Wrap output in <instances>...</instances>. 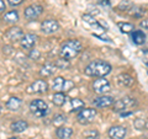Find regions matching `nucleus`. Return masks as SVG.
<instances>
[{"label":"nucleus","instance_id":"obj_24","mask_svg":"<svg viewBox=\"0 0 148 139\" xmlns=\"http://www.w3.org/2000/svg\"><path fill=\"white\" fill-rule=\"evenodd\" d=\"M117 26L122 33H131V32L135 30V26L132 24H130V22H119Z\"/></svg>","mask_w":148,"mask_h":139},{"label":"nucleus","instance_id":"obj_23","mask_svg":"<svg viewBox=\"0 0 148 139\" xmlns=\"http://www.w3.org/2000/svg\"><path fill=\"white\" fill-rule=\"evenodd\" d=\"M66 101H67V96H66V94H63V92H56L52 97V102L56 106H58V107L63 106L66 104Z\"/></svg>","mask_w":148,"mask_h":139},{"label":"nucleus","instance_id":"obj_30","mask_svg":"<svg viewBox=\"0 0 148 139\" xmlns=\"http://www.w3.org/2000/svg\"><path fill=\"white\" fill-rule=\"evenodd\" d=\"M146 121L145 119H142V118H137L135 123H133V126H135L136 129H138V131H142V129H145L146 128Z\"/></svg>","mask_w":148,"mask_h":139},{"label":"nucleus","instance_id":"obj_1","mask_svg":"<svg viewBox=\"0 0 148 139\" xmlns=\"http://www.w3.org/2000/svg\"><path fill=\"white\" fill-rule=\"evenodd\" d=\"M112 70V67L111 64H109L105 61H94L89 63L84 69V73L88 76H92V78H105L108 74L111 73Z\"/></svg>","mask_w":148,"mask_h":139},{"label":"nucleus","instance_id":"obj_6","mask_svg":"<svg viewBox=\"0 0 148 139\" xmlns=\"http://www.w3.org/2000/svg\"><path fill=\"white\" fill-rule=\"evenodd\" d=\"M96 117V110L94 108H83L79 111V113L77 116V121L80 124H89L94 121Z\"/></svg>","mask_w":148,"mask_h":139},{"label":"nucleus","instance_id":"obj_39","mask_svg":"<svg viewBox=\"0 0 148 139\" xmlns=\"http://www.w3.org/2000/svg\"><path fill=\"white\" fill-rule=\"evenodd\" d=\"M8 139H20V138H17V137H10V138H8Z\"/></svg>","mask_w":148,"mask_h":139},{"label":"nucleus","instance_id":"obj_7","mask_svg":"<svg viewBox=\"0 0 148 139\" xmlns=\"http://www.w3.org/2000/svg\"><path fill=\"white\" fill-rule=\"evenodd\" d=\"M26 91L27 94H45L48 91V84L46 80L40 79V80H36L27 86Z\"/></svg>","mask_w":148,"mask_h":139},{"label":"nucleus","instance_id":"obj_34","mask_svg":"<svg viewBox=\"0 0 148 139\" xmlns=\"http://www.w3.org/2000/svg\"><path fill=\"white\" fill-rule=\"evenodd\" d=\"M95 37H98V38H100V40H103V41H105V42H109V43H111L112 41H111V38L110 37H108V36H105V35H94Z\"/></svg>","mask_w":148,"mask_h":139},{"label":"nucleus","instance_id":"obj_15","mask_svg":"<svg viewBox=\"0 0 148 139\" xmlns=\"http://www.w3.org/2000/svg\"><path fill=\"white\" fill-rule=\"evenodd\" d=\"M116 80L117 82L121 86H125V87H130L133 85V82H135V80H133V78L130 75V74L127 73H121L119 74V75L116 76Z\"/></svg>","mask_w":148,"mask_h":139},{"label":"nucleus","instance_id":"obj_41","mask_svg":"<svg viewBox=\"0 0 148 139\" xmlns=\"http://www.w3.org/2000/svg\"><path fill=\"white\" fill-rule=\"evenodd\" d=\"M146 64H147V65H148V61H147V62H146Z\"/></svg>","mask_w":148,"mask_h":139},{"label":"nucleus","instance_id":"obj_22","mask_svg":"<svg viewBox=\"0 0 148 139\" xmlns=\"http://www.w3.org/2000/svg\"><path fill=\"white\" fill-rule=\"evenodd\" d=\"M18 18H20V16H18L17 10L8 11V12H5V15H4V20H5V22H8V24H16L18 21Z\"/></svg>","mask_w":148,"mask_h":139},{"label":"nucleus","instance_id":"obj_12","mask_svg":"<svg viewBox=\"0 0 148 139\" xmlns=\"http://www.w3.org/2000/svg\"><path fill=\"white\" fill-rule=\"evenodd\" d=\"M68 86H73V84L71 81H68L67 79H64L63 76L54 78V80L52 81V90H54L56 92L66 91Z\"/></svg>","mask_w":148,"mask_h":139},{"label":"nucleus","instance_id":"obj_33","mask_svg":"<svg viewBox=\"0 0 148 139\" xmlns=\"http://www.w3.org/2000/svg\"><path fill=\"white\" fill-rule=\"evenodd\" d=\"M131 6H132V4L131 3H127V1H125V3H121L119 5V9H123V10H130L131 9Z\"/></svg>","mask_w":148,"mask_h":139},{"label":"nucleus","instance_id":"obj_2","mask_svg":"<svg viewBox=\"0 0 148 139\" xmlns=\"http://www.w3.org/2000/svg\"><path fill=\"white\" fill-rule=\"evenodd\" d=\"M83 49V44L80 41L78 40H68L64 43H62L61 49H59V55L61 58L64 59H73L75 58L78 54L82 52Z\"/></svg>","mask_w":148,"mask_h":139},{"label":"nucleus","instance_id":"obj_11","mask_svg":"<svg viewBox=\"0 0 148 139\" xmlns=\"http://www.w3.org/2000/svg\"><path fill=\"white\" fill-rule=\"evenodd\" d=\"M115 102V99L112 96H108V95H100L98 97H95L92 100V105L95 107H99V108H106V107H110L112 106Z\"/></svg>","mask_w":148,"mask_h":139},{"label":"nucleus","instance_id":"obj_29","mask_svg":"<svg viewBox=\"0 0 148 139\" xmlns=\"http://www.w3.org/2000/svg\"><path fill=\"white\" fill-rule=\"evenodd\" d=\"M29 58L32 59V61H38V59L41 58V52H40L38 49L32 48L30 52H29Z\"/></svg>","mask_w":148,"mask_h":139},{"label":"nucleus","instance_id":"obj_36","mask_svg":"<svg viewBox=\"0 0 148 139\" xmlns=\"http://www.w3.org/2000/svg\"><path fill=\"white\" fill-rule=\"evenodd\" d=\"M133 112L132 111H128V112H121L120 116H121V118H126V117H130V116H132Z\"/></svg>","mask_w":148,"mask_h":139},{"label":"nucleus","instance_id":"obj_3","mask_svg":"<svg viewBox=\"0 0 148 139\" xmlns=\"http://www.w3.org/2000/svg\"><path fill=\"white\" fill-rule=\"evenodd\" d=\"M30 111L36 116V117L43 118L47 116L49 108H48V105L46 101L41 100V99H35L30 102Z\"/></svg>","mask_w":148,"mask_h":139},{"label":"nucleus","instance_id":"obj_19","mask_svg":"<svg viewBox=\"0 0 148 139\" xmlns=\"http://www.w3.org/2000/svg\"><path fill=\"white\" fill-rule=\"evenodd\" d=\"M56 136L59 139H69L73 136V129L71 127H58L57 131H56Z\"/></svg>","mask_w":148,"mask_h":139},{"label":"nucleus","instance_id":"obj_35","mask_svg":"<svg viewBox=\"0 0 148 139\" xmlns=\"http://www.w3.org/2000/svg\"><path fill=\"white\" fill-rule=\"evenodd\" d=\"M100 5H103V6H106V7H110L111 6V3H110V0H100Z\"/></svg>","mask_w":148,"mask_h":139},{"label":"nucleus","instance_id":"obj_14","mask_svg":"<svg viewBox=\"0 0 148 139\" xmlns=\"http://www.w3.org/2000/svg\"><path fill=\"white\" fill-rule=\"evenodd\" d=\"M108 134L111 139H123L127 134V129L123 126H114L109 129Z\"/></svg>","mask_w":148,"mask_h":139},{"label":"nucleus","instance_id":"obj_28","mask_svg":"<svg viewBox=\"0 0 148 139\" xmlns=\"http://www.w3.org/2000/svg\"><path fill=\"white\" fill-rule=\"evenodd\" d=\"M53 124L54 126H58V127H62V124H64L67 122V118L64 114H56L53 117Z\"/></svg>","mask_w":148,"mask_h":139},{"label":"nucleus","instance_id":"obj_31","mask_svg":"<svg viewBox=\"0 0 148 139\" xmlns=\"http://www.w3.org/2000/svg\"><path fill=\"white\" fill-rule=\"evenodd\" d=\"M84 139H99V133L96 131H91V132H86L85 133V138Z\"/></svg>","mask_w":148,"mask_h":139},{"label":"nucleus","instance_id":"obj_18","mask_svg":"<svg viewBox=\"0 0 148 139\" xmlns=\"http://www.w3.org/2000/svg\"><path fill=\"white\" fill-rule=\"evenodd\" d=\"M5 106H6V108L10 110V111H17L22 106V100L20 99V97L12 96V97H10V99L6 101Z\"/></svg>","mask_w":148,"mask_h":139},{"label":"nucleus","instance_id":"obj_26","mask_svg":"<svg viewBox=\"0 0 148 139\" xmlns=\"http://www.w3.org/2000/svg\"><path fill=\"white\" fill-rule=\"evenodd\" d=\"M128 11H131L130 14H131L133 17H141V16H143V14H145V9H142L141 6L132 5L131 9H130Z\"/></svg>","mask_w":148,"mask_h":139},{"label":"nucleus","instance_id":"obj_16","mask_svg":"<svg viewBox=\"0 0 148 139\" xmlns=\"http://www.w3.org/2000/svg\"><path fill=\"white\" fill-rule=\"evenodd\" d=\"M27 127H29V123H27L26 121H24V119H17V121L12 122L10 124V129H11V132H14V133L25 132L27 129Z\"/></svg>","mask_w":148,"mask_h":139},{"label":"nucleus","instance_id":"obj_9","mask_svg":"<svg viewBox=\"0 0 148 139\" xmlns=\"http://www.w3.org/2000/svg\"><path fill=\"white\" fill-rule=\"evenodd\" d=\"M24 31H22L21 27H18V26H12L10 27L6 32H5V38L9 40L10 42H20L21 38L24 37Z\"/></svg>","mask_w":148,"mask_h":139},{"label":"nucleus","instance_id":"obj_40","mask_svg":"<svg viewBox=\"0 0 148 139\" xmlns=\"http://www.w3.org/2000/svg\"><path fill=\"white\" fill-rule=\"evenodd\" d=\"M0 112H1V105H0Z\"/></svg>","mask_w":148,"mask_h":139},{"label":"nucleus","instance_id":"obj_17","mask_svg":"<svg viewBox=\"0 0 148 139\" xmlns=\"http://www.w3.org/2000/svg\"><path fill=\"white\" fill-rule=\"evenodd\" d=\"M131 40H132V42L137 46L143 44L146 42V33L142 30H133L131 32Z\"/></svg>","mask_w":148,"mask_h":139},{"label":"nucleus","instance_id":"obj_20","mask_svg":"<svg viewBox=\"0 0 148 139\" xmlns=\"http://www.w3.org/2000/svg\"><path fill=\"white\" fill-rule=\"evenodd\" d=\"M56 65H54V63H46L45 65L41 68V70H40V75L41 76H43V78H47V76H51V75H53L54 72H56Z\"/></svg>","mask_w":148,"mask_h":139},{"label":"nucleus","instance_id":"obj_38","mask_svg":"<svg viewBox=\"0 0 148 139\" xmlns=\"http://www.w3.org/2000/svg\"><path fill=\"white\" fill-rule=\"evenodd\" d=\"M141 27H143V29H146V30H148V18H146V20H143V21H141Z\"/></svg>","mask_w":148,"mask_h":139},{"label":"nucleus","instance_id":"obj_27","mask_svg":"<svg viewBox=\"0 0 148 139\" xmlns=\"http://www.w3.org/2000/svg\"><path fill=\"white\" fill-rule=\"evenodd\" d=\"M54 65L57 69H68L71 67V62L68 59H64V58H59L57 62L54 63Z\"/></svg>","mask_w":148,"mask_h":139},{"label":"nucleus","instance_id":"obj_25","mask_svg":"<svg viewBox=\"0 0 148 139\" xmlns=\"http://www.w3.org/2000/svg\"><path fill=\"white\" fill-rule=\"evenodd\" d=\"M71 105H72V111L73 112H77V111H80L84 108L85 104L83 102V101L80 99H73L71 100Z\"/></svg>","mask_w":148,"mask_h":139},{"label":"nucleus","instance_id":"obj_5","mask_svg":"<svg viewBox=\"0 0 148 139\" xmlns=\"http://www.w3.org/2000/svg\"><path fill=\"white\" fill-rule=\"evenodd\" d=\"M43 14V7L40 5V4H31V5H29L25 11H24V16L26 20L29 21H35L37 20L41 15Z\"/></svg>","mask_w":148,"mask_h":139},{"label":"nucleus","instance_id":"obj_4","mask_svg":"<svg viewBox=\"0 0 148 139\" xmlns=\"http://www.w3.org/2000/svg\"><path fill=\"white\" fill-rule=\"evenodd\" d=\"M135 105H136V99L130 96H125L121 100L115 101L112 105V111L114 112H125L128 107H132Z\"/></svg>","mask_w":148,"mask_h":139},{"label":"nucleus","instance_id":"obj_10","mask_svg":"<svg viewBox=\"0 0 148 139\" xmlns=\"http://www.w3.org/2000/svg\"><path fill=\"white\" fill-rule=\"evenodd\" d=\"M58 30H59V24L57 20L48 18V20H45L41 22V31L45 35H52L54 32H57Z\"/></svg>","mask_w":148,"mask_h":139},{"label":"nucleus","instance_id":"obj_37","mask_svg":"<svg viewBox=\"0 0 148 139\" xmlns=\"http://www.w3.org/2000/svg\"><path fill=\"white\" fill-rule=\"evenodd\" d=\"M5 9H6V4L4 0H0V12H4L5 11Z\"/></svg>","mask_w":148,"mask_h":139},{"label":"nucleus","instance_id":"obj_13","mask_svg":"<svg viewBox=\"0 0 148 139\" xmlns=\"http://www.w3.org/2000/svg\"><path fill=\"white\" fill-rule=\"evenodd\" d=\"M37 42V36L35 33H26L24 35V37L20 41L21 48L25 50H31L32 48L35 47V44Z\"/></svg>","mask_w":148,"mask_h":139},{"label":"nucleus","instance_id":"obj_32","mask_svg":"<svg viewBox=\"0 0 148 139\" xmlns=\"http://www.w3.org/2000/svg\"><path fill=\"white\" fill-rule=\"evenodd\" d=\"M24 3V0H8V4L10 6H18V5H21V4Z\"/></svg>","mask_w":148,"mask_h":139},{"label":"nucleus","instance_id":"obj_21","mask_svg":"<svg viewBox=\"0 0 148 139\" xmlns=\"http://www.w3.org/2000/svg\"><path fill=\"white\" fill-rule=\"evenodd\" d=\"M82 18H83V21H84L85 24L90 25V26H92V27H95V29L103 30V26L100 25V22H99V21H96V20H95V17L92 16L91 14H83Z\"/></svg>","mask_w":148,"mask_h":139},{"label":"nucleus","instance_id":"obj_8","mask_svg":"<svg viewBox=\"0 0 148 139\" xmlns=\"http://www.w3.org/2000/svg\"><path fill=\"white\" fill-rule=\"evenodd\" d=\"M92 89L96 94L99 95H105L106 92H109L111 90V85L109 80H106L105 78H98L94 81V85H92Z\"/></svg>","mask_w":148,"mask_h":139}]
</instances>
